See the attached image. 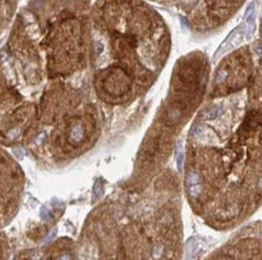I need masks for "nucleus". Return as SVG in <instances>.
Masks as SVG:
<instances>
[{
    "label": "nucleus",
    "instance_id": "nucleus-1",
    "mask_svg": "<svg viewBox=\"0 0 262 260\" xmlns=\"http://www.w3.org/2000/svg\"><path fill=\"white\" fill-rule=\"evenodd\" d=\"M185 249H186V255H187V258L191 259V258L197 253V251H198V242H197V240H196L195 237L190 239V240L186 242Z\"/></svg>",
    "mask_w": 262,
    "mask_h": 260
},
{
    "label": "nucleus",
    "instance_id": "nucleus-2",
    "mask_svg": "<svg viewBox=\"0 0 262 260\" xmlns=\"http://www.w3.org/2000/svg\"><path fill=\"white\" fill-rule=\"evenodd\" d=\"M101 195H103V186H101L100 181H97L96 184H94V187H93V199H92V201L93 202L94 201H98L100 197H101Z\"/></svg>",
    "mask_w": 262,
    "mask_h": 260
},
{
    "label": "nucleus",
    "instance_id": "nucleus-3",
    "mask_svg": "<svg viewBox=\"0 0 262 260\" xmlns=\"http://www.w3.org/2000/svg\"><path fill=\"white\" fill-rule=\"evenodd\" d=\"M82 136H83V129L80 125L75 126L72 131V140L74 142H79L81 141Z\"/></svg>",
    "mask_w": 262,
    "mask_h": 260
},
{
    "label": "nucleus",
    "instance_id": "nucleus-4",
    "mask_svg": "<svg viewBox=\"0 0 262 260\" xmlns=\"http://www.w3.org/2000/svg\"><path fill=\"white\" fill-rule=\"evenodd\" d=\"M200 191H202V184H200V183L189 186V194H190L192 197H198L199 194H200Z\"/></svg>",
    "mask_w": 262,
    "mask_h": 260
},
{
    "label": "nucleus",
    "instance_id": "nucleus-5",
    "mask_svg": "<svg viewBox=\"0 0 262 260\" xmlns=\"http://www.w3.org/2000/svg\"><path fill=\"white\" fill-rule=\"evenodd\" d=\"M40 217H41V219H44V220H50V219L52 218L50 208L47 206L41 207V208H40Z\"/></svg>",
    "mask_w": 262,
    "mask_h": 260
},
{
    "label": "nucleus",
    "instance_id": "nucleus-6",
    "mask_svg": "<svg viewBox=\"0 0 262 260\" xmlns=\"http://www.w3.org/2000/svg\"><path fill=\"white\" fill-rule=\"evenodd\" d=\"M199 183V177L197 173L195 172H191L187 177V186H192V184H197Z\"/></svg>",
    "mask_w": 262,
    "mask_h": 260
},
{
    "label": "nucleus",
    "instance_id": "nucleus-7",
    "mask_svg": "<svg viewBox=\"0 0 262 260\" xmlns=\"http://www.w3.org/2000/svg\"><path fill=\"white\" fill-rule=\"evenodd\" d=\"M57 236V229H53L51 233L47 235V237L45 239V244H48V243H51L52 241L54 240V237Z\"/></svg>",
    "mask_w": 262,
    "mask_h": 260
},
{
    "label": "nucleus",
    "instance_id": "nucleus-8",
    "mask_svg": "<svg viewBox=\"0 0 262 260\" xmlns=\"http://www.w3.org/2000/svg\"><path fill=\"white\" fill-rule=\"evenodd\" d=\"M162 247H160V246H157V247H155L154 252H152V255H154L155 259H160L161 257H162Z\"/></svg>",
    "mask_w": 262,
    "mask_h": 260
},
{
    "label": "nucleus",
    "instance_id": "nucleus-9",
    "mask_svg": "<svg viewBox=\"0 0 262 260\" xmlns=\"http://www.w3.org/2000/svg\"><path fill=\"white\" fill-rule=\"evenodd\" d=\"M42 258V252L40 251H35L30 254V259L32 260H40Z\"/></svg>",
    "mask_w": 262,
    "mask_h": 260
},
{
    "label": "nucleus",
    "instance_id": "nucleus-10",
    "mask_svg": "<svg viewBox=\"0 0 262 260\" xmlns=\"http://www.w3.org/2000/svg\"><path fill=\"white\" fill-rule=\"evenodd\" d=\"M59 260H72V258H70V255H69V254H63V255L61 257V259Z\"/></svg>",
    "mask_w": 262,
    "mask_h": 260
},
{
    "label": "nucleus",
    "instance_id": "nucleus-11",
    "mask_svg": "<svg viewBox=\"0 0 262 260\" xmlns=\"http://www.w3.org/2000/svg\"><path fill=\"white\" fill-rule=\"evenodd\" d=\"M220 260H224V259H220Z\"/></svg>",
    "mask_w": 262,
    "mask_h": 260
}]
</instances>
